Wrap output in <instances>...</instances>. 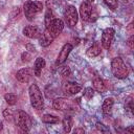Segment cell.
<instances>
[{"mask_svg": "<svg viewBox=\"0 0 134 134\" xmlns=\"http://www.w3.org/2000/svg\"><path fill=\"white\" fill-rule=\"evenodd\" d=\"M39 43H40V45L42 46V47H47V46H49L51 43H52V41H53V38L50 36V34L45 29L43 32H41L40 34V36H39Z\"/></svg>", "mask_w": 134, "mask_h": 134, "instance_id": "cell-14", "label": "cell"}, {"mask_svg": "<svg viewBox=\"0 0 134 134\" xmlns=\"http://www.w3.org/2000/svg\"><path fill=\"white\" fill-rule=\"evenodd\" d=\"M42 8H43V4L40 1H26L23 6L25 17L29 21L34 20L35 16L38 13L42 12Z\"/></svg>", "mask_w": 134, "mask_h": 134, "instance_id": "cell-4", "label": "cell"}, {"mask_svg": "<svg viewBox=\"0 0 134 134\" xmlns=\"http://www.w3.org/2000/svg\"><path fill=\"white\" fill-rule=\"evenodd\" d=\"M96 128H97V130L100 131V132H109V131H110L109 128L106 127V126H105L104 124H102V122H97V124H96Z\"/></svg>", "mask_w": 134, "mask_h": 134, "instance_id": "cell-28", "label": "cell"}, {"mask_svg": "<svg viewBox=\"0 0 134 134\" xmlns=\"http://www.w3.org/2000/svg\"><path fill=\"white\" fill-rule=\"evenodd\" d=\"M2 129V122H0V130Z\"/></svg>", "mask_w": 134, "mask_h": 134, "instance_id": "cell-36", "label": "cell"}, {"mask_svg": "<svg viewBox=\"0 0 134 134\" xmlns=\"http://www.w3.org/2000/svg\"><path fill=\"white\" fill-rule=\"evenodd\" d=\"M113 104H114V100L112 97H108L104 100L103 103V106H102V109H103V113L105 115H109L112 111V107H113Z\"/></svg>", "mask_w": 134, "mask_h": 134, "instance_id": "cell-16", "label": "cell"}, {"mask_svg": "<svg viewBox=\"0 0 134 134\" xmlns=\"http://www.w3.org/2000/svg\"><path fill=\"white\" fill-rule=\"evenodd\" d=\"M133 41H134V37L133 36H131L130 38H129V40H128V45H129V47L131 48V49H133V47H134V45H133Z\"/></svg>", "mask_w": 134, "mask_h": 134, "instance_id": "cell-31", "label": "cell"}, {"mask_svg": "<svg viewBox=\"0 0 134 134\" xmlns=\"http://www.w3.org/2000/svg\"><path fill=\"white\" fill-rule=\"evenodd\" d=\"M63 28H64V22H63L61 19H54V20L49 24V26L46 27V30L50 34V36H51L53 39H55V38L62 32Z\"/></svg>", "mask_w": 134, "mask_h": 134, "instance_id": "cell-8", "label": "cell"}, {"mask_svg": "<svg viewBox=\"0 0 134 134\" xmlns=\"http://www.w3.org/2000/svg\"><path fill=\"white\" fill-rule=\"evenodd\" d=\"M92 84H93V87H94V89L96 91H98V92H105L106 86H105V84H104V82H103L102 79H99V77L94 79L93 82H92Z\"/></svg>", "mask_w": 134, "mask_h": 134, "instance_id": "cell-17", "label": "cell"}, {"mask_svg": "<svg viewBox=\"0 0 134 134\" xmlns=\"http://www.w3.org/2000/svg\"><path fill=\"white\" fill-rule=\"evenodd\" d=\"M82 90V85L75 82H66L63 84V91L68 95H73Z\"/></svg>", "mask_w": 134, "mask_h": 134, "instance_id": "cell-10", "label": "cell"}, {"mask_svg": "<svg viewBox=\"0 0 134 134\" xmlns=\"http://www.w3.org/2000/svg\"><path fill=\"white\" fill-rule=\"evenodd\" d=\"M4 98H5L6 103H7L8 105H10V106L16 105L17 99H18L17 95H16V94H14V93H6V94L4 95Z\"/></svg>", "mask_w": 134, "mask_h": 134, "instance_id": "cell-22", "label": "cell"}, {"mask_svg": "<svg viewBox=\"0 0 134 134\" xmlns=\"http://www.w3.org/2000/svg\"><path fill=\"white\" fill-rule=\"evenodd\" d=\"M125 109L128 110V111H130V112L133 111V102H132V97H129V98L126 100V103H125Z\"/></svg>", "mask_w": 134, "mask_h": 134, "instance_id": "cell-25", "label": "cell"}, {"mask_svg": "<svg viewBox=\"0 0 134 134\" xmlns=\"http://www.w3.org/2000/svg\"><path fill=\"white\" fill-rule=\"evenodd\" d=\"M42 121L45 124H57L59 122V117L51 114H45L42 116Z\"/></svg>", "mask_w": 134, "mask_h": 134, "instance_id": "cell-20", "label": "cell"}, {"mask_svg": "<svg viewBox=\"0 0 134 134\" xmlns=\"http://www.w3.org/2000/svg\"><path fill=\"white\" fill-rule=\"evenodd\" d=\"M15 122L22 131H25V132L29 131L32 126L30 116L25 111H22V110L17 112V114L15 116Z\"/></svg>", "mask_w": 134, "mask_h": 134, "instance_id": "cell-5", "label": "cell"}, {"mask_svg": "<svg viewBox=\"0 0 134 134\" xmlns=\"http://www.w3.org/2000/svg\"><path fill=\"white\" fill-rule=\"evenodd\" d=\"M104 2L109 6V8H111L112 10H115L118 6L117 0H104Z\"/></svg>", "mask_w": 134, "mask_h": 134, "instance_id": "cell-24", "label": "cell"}, {"mask_svg": "<svg viewBox=\"0 0 134 134\" xmlns=\"http://www.w3.org/2000/svg\"><path fill=\"white\" fill-rule=\"evenodd\" d=\"M21 59H22V62H29L31 59V55L28 51H25L21 54Z\"/></svg>", "mask_w": 134, "mask_h": 134, "instance_id": "cell-29", "label": "cell"}, {"mask_svg": "<svg viewBox=\"0 0 134 134\" xmlns=\"http://www.w3.org/2000/svg\"><path fill=\"white\" fill-rule=\"evenodd\" d=\"M85 1H86V2H89V3H92L94 0H85Z\"/></svg>", "mask_w": 134, "mask_h": 134, "instance_id": "cell-35", "label": "cell"}, {"mask_svg": "<svg viewBox=\"0 0 134 134\" xmlns=\"http://www.w3.org/2000/svg\"><path fill=\"white\" fill-rule=\"evenodd\" d=\"M74 133H82V134H84V133H85V131H84V129L77 128V129H75V130H74Z\"/></svg>", "mask_w": 134, "mask_h": 134, "instance_id": "cell-32", "label": "cell"}, {"mask_svg": "<svg viewBox=\"0 0 134 134\" xmlns=\"http://www.w3.org/2000/svg\"><path fill=\"white\" fill-rule=\"evenodd\" d=\"M32 75V71L29 68H22L16 73V77L21 83H27L29 82L30 77Z\"/></svg>", "mask_w": 134, "mask_h": 134, "instance_id": "cell-13", "label": "cell"}, {"mask_svg": "<svg viewBox=\"0 0 134 134\" xmlns=\"http://www.w3.org/2000/svg\"><path fill=\"white\" fill-rule=\"evenodd\" d=\"M114 34H115V30L111 27H107L103 30V34H102V45L105 49H109L110 46H111V43L113 41V38H114Z\"/></svg>", "mask_w": 134, "mask_h": 134, "instance_id": "cell-9", "label": "cell"}, {"mask_svg": "<svg viewBox=\"0 0 134 134\" xmlns=\"http://www.w3.org/2000/svg\"><path fill=\"white\" fill-rule=\"evenodd\" d=\"M132 26H133V23H130V24H129V26L127 27V29H128V30H129L131 34L133 32V30H132Z\"/></svg>", "mask_w": 134, "mask_h": 134, "instance_id": "cell-34", "label": "cell"}, {"mask_svg": "<svg viewBox=\"0 0 134 134\" xmlns=\"http://www.w3.org/2000/svg\"><path fill=\"white\" fill-rule=\"evenodd\" d=\"M26 49L29 51V52H36V47L32 45V44H30V43H28V44H26Z\"/></svg>", "mask_w": 134, "mask_h": 134, "instance_id": "cell-30", "label": "cell"}, {"mask_svg": "<svg viewBox=\"0 0 134 134\" xmlns=\"http://www.w3.org/2000/svg\"><path fill=\"white\" fill-rule=\"evenodd\" d=\"M54 20L53 18V14H52V10L50 8H47L46 9V13H45V19H44V23H45V27H48L49 24Z\"/></svg>", "mask_w": 134, "mask_h": 134, "instance_id": "cell-21", "label": "cell"}, {"mask_svg": "<svg viewBox=\"0 0 134 134\" xmlns=\"http://www.w3.org/2000/svg\"><path fill=\"white\" fill-rule=\"evenodd\" d=\"M80 16L83 19V21H87V22H94L97 17L98 14L96 12V9L92 6L91 3L89 2H83L80 6Z\"/></svg>", "mask_w": 134, "mask_h": 134, "instance_id": "cell-3", "label": "cell"}, {"mask_svg": "<svg viewBox=\"0 0 134 134\" xmlns=\"http://www.w3.org/2000/svg\"><path fill=\"white\" fill-rule=\"evenodd\" d=\"M3 116L5 117V119L10 120V119L14 117V113H13V111H12L10 109H5V110L3 111Z\"/></svg>", "mask_w": 134, "mask_h": 134, "instance_id": "cell-27", "label": "cell"}, {"mask_svg": "<svg viewBox=\"0 0 134 134\" xmlns=\"http://www.w3.org/2000/svg\"><path fill=\"white\" fill-rule=\"evenodd\" d=\"M71 50H72V45L70 43L64 44V46L62 47V49H61V51H60V53L58 55V59H57V62H55L57 65L63 64L67 60V58H68V55H69Z\"/></svg>", "mask_w": 134, "mask_h": 134, "instance_id": "cell-11", "label": "cell"}, {"mask_svg": "<svg viewBox=\"0 0 134 134\" xmlns=\"http://www.w3.org/2000/svg\"><path fill=\"white\" fill-rule=\"evenodd\" d=\"M100 53V47L98 46V44H93L88 50H87V55L90 58L93 57H97Z\"/></svg>", "mask_w": 134, "mask_h": 134, "instance_id": "cell-19", "label": "cell"}, {"mask_svg": "<svg viewBox=\"0 0 134 134\" xmlns=\"http://www.w3.org/2000/svg\"><path fill=\"white\" fill-rule=\"evenodd\" d=\"M83 95L86 97V98H91V97H93V95H94V90L91 88V87H87V88H85L84 89V92H83Z\"/></svg>", "mask_w": 134, "mask_h": 134, "instance_id": "cell-23", "label": "cell"}, {"mask_svg": "<svg viewBox=\"0 0 134 134\" xmlns=\"http://www.w3.org/2000/svg\"><path fill=\"white\" fill-rule=\"evenodd\" d=\"M111 70L115 77L117 79H126L129 75V68L125 64L121 58L116 57L111 62Z\"/></svg>", "mask_w": 134, "mask_h": 134, "instance_id": "cell-1", "label": "cell"}, {"mask_svg": "<svg viewBox=\"0 0 134 134\" xmlns=\"http://www.w3.org/2000/svg\"><path fill=\"white\" fill-rule=\"evenodd\" d=\"M40 34H41L40 28L35 26V25H27L23 28V35L27 38H30V39L39 38Z\"/></svg>", "mask_w": 134, "mask_h": 134, "instance_id": "cell-12", "label": "cell"}, {"mask_svg": "<svg viewBox=\"0 0 134 134\" xmlns=\"http://www.w3.org/2000/svg\"><path fill=\"white\" fill-rule=\"evenodd\" d=\"M126 132H129V133H133L134 132V128L133 127H129L126 129Z\"/></svg>", "mask_w": 134, "mask_h": 134, "instance_id": "cell-33", "label": "cell"}, {"mask_svg": "<svg viewBox=\"0 0 134 134\" xmlns=\"http://www.w3.org/2000/svg\"><path fill=\"white\" fill-rule=\"evenodd\" d=\"M64 17H65V21H66L67 25L70 27H73L77 23V19H79L76 8L73 5H68L65 8Z\"/></svg>", "mask_w": 134, "mask_h": 134, "instance_id": "cell-7", "label": "cell"}, {"mask_svg": "<svg viewBox=\"0 0 134 134\" xmlns=\"http://www.w3.org/2000/svg\"><path fill=\"white\" fill-rule=\"evenodd\" d=\"M62 124H63V129H64V132L69 133V132L71 131V127H72V118H71V116L66 115V116L63 118Z\"/></svg>", "mask_w": 134, "mask_h": 134, "instance_id": "cell-18", "label": "cell"}, {"mask_svg": "<svg viewBox=\"0 0 134 134\" xmlns=\"http://www.w3.org/2000/svg\"><path fill=\"white\" fill-rule=\"evenodd\" d=\"M59 71H60L61 75H63V76H68V75L71 73L69 67H67V66H63V67H61Z\"/></svg>", "mask_w": 134, "mask_h": 134, "instance_id": "cell-26", "label": "cell"}, {"mask_svg": "<svg viewBox=\"0 0 134 134\" xmlns=\"http://www.w3.org/2000/svg\"><path fill=\"white\" fill-rule=\"evenodd\" d=\"M45 64L46 63H45V60L43 58H41V57L37 58V60L35 61V65H34V73H35V75L40 76L42 69L45 67Z\"/></svg>", "mask_w": 134, "mask_h": 134, "instance_id": "cell-15", "label": "cell"}, {"mask_svg": "<svg viewBox=\"0 0 134 134\" xmlns=\"http://www.w3.org/2000/svg\"><path fill=\"white\" fill-rule=\"evenodd\" d=\"M28 92H29V98H30L31 106L37 110H42L44 107V99H43V95L39 87L36 84H32L29 86Z\"/></svg>", "mask_w": 134, "mask_h": 134, "instance_id": "cell-2", "label": "cell"}, {"mask_svg": "<svg viewBox=\"0 0 134 134\" xmlns=\"http://www.w3.org/2000/svg\"><path fill=\"white\" fill-rule=\"evenodd\" d=\"M52 107L60 111H72L76 109L75 102L65 97H58L52 102Z\"/></svg>", "mask_w": 134, "mask_h": 134, "instance_id": "cell-6", "label": "cell"}]
</instances>
